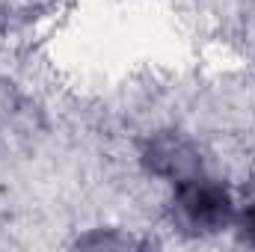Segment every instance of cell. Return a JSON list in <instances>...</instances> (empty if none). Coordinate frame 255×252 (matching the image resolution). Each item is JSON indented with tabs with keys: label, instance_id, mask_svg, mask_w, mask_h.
Returning <instances> with one entry per match:
<instances>
[{
	"label": "cell",
	"instance_id": "6da1fadb",
	"mask_svg": "<svg viewBox=\"0 0 255 252\" xmlns=\"http://www.w3.org/2000/svg\"><path fill=\"white\" fill-rule=\"evenodd\" d=\"M235 202L223 181L193 175L175 184L172 199V220L184 235H217L235 223Z\"/></svg>",
	"mask_w": 255,
	"mask_h": 252
},
{
	"label": "cell",
	"instance_id": "3957f363",
	"mask_svg": "<svg viewBox=\"0 0 255 252\" xmlns=\"http://www.w3.org/2000/svg\"><path fill=\"white\" fill-rule=\"evenodd\" d=\"M235 223H238L241 241L255 247V193L241 205V211H235Z\"/></svg>",
	"mask_w": 255,
	"mask_h": 252
},
{
	"label": "cell",
	"instance_id": "7a4b0ae2",
	"mask_svg": "<svg viewBox=\"0 0 255 252\" xmlns=\"http://www.w3.org/2000/svg\"><path fill=\"white\" fill-rule=\"evenodd\" d=\"M145 169L157 178H166L172 184H181L193 175H202V154L199 148L193 145L184 133H175V130H163V133H154L142 142V151H139Z\"/></svg>",
	"mask_w": 255,
	"mask_h": 252
}]
</instances>
